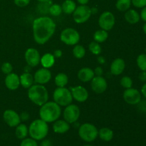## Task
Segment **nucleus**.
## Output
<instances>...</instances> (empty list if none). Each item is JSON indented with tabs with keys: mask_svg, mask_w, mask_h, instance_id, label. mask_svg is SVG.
<instances>
[{
	"mask_svg": "<svg viewBox=\"0 0 146 146\" xmlns=\"http://www.w3.org/2000/svg\"><path fill=\"white\" fill-rule=\"evenodd\" d=\"M56 29L55 21L49 17H37L32 24L33 37L36 43L44 45L48 42L54 34Z\"/></svg>",
	"mask_w": 146,
	"mask_h": 146,
	"instance_id": "obj_1",
	"label": "nucleus"
},
{
	"mask_svg": "<svg viewBox=\"0 0 146 146\" xmlns=\"http://www.w3.org/2000/svg\"><path fill=\"white\" fill-rule=\"evenodd\" d=\"M38 114L41 119L47 123H54L59 119L61 115V107L54 101H47L40 106Z\"/></svg>",
	"mask_w": 146,
	"mask_h": 146,
	"instance_id": "obj_2",
	"label": "nucleus"
},
{
	"mask_svg": "<svg viewBox=\"0 0 146 146\" xmlns=\"http://www.w3.org/2000/svg\"><path fill=\"white\" fill-rule=\"evenodd\" d=\"M28 98L36 106H41L48 101V92L44 85L33 84L27 91Z\"/></svg>",
	"mask_w": 146,
	"mask_h": 146,
	"instance_id": "obj_3",
	"label": "nucleus"
},
{
	"mask_svg": "<svg viewBox=\"0 0 146 146\" xmlns=\"http://www.w3.org/2000/svg\"><path fill=\"white\" fill-rule=\"evenodd\" d=\"M48 124L41 118L34 120L29 126V135L36 141L44 140L48 135Z\"/></svg>",
	"mask_w": 146,
	"mask_h": 146,
	"instance_id": "obj_4",
	"label": "nucleus"
},
{
	"mask_svg": "<svg viewBox=\"0 0 146 146\" xmlns=\"http://www.w3.org/2000/svg\"><path fill=\"white\" fill-rule=\"evenodd\" d=\"M53 99L61 107H66L72 104L73 97L70 89L66 87H57L53 93Z\"/></svg>",
	"mask_w": 146,
	"mask_h": 146,
	"instance_id": "obj_5",
	"label": "nucleus"
},
{
	"mask_svg": "<svg viewBox=\"0 0 146 146\" xmlns=\"http://www.w3.org/2000/svg\"><path fill=\"white\" fill-rule=\"evenodd\" d=\"M78 135L81 139L85 142H94L98 137V130L94 124L85 123L80 125L78 128Z\"/></svg>",
	"mask_w": 146,
	"mask_h": 146,
	"instance_id": "obj_6",
	"label": "nucleus"
},
{
	"mask_svg": "<svg viewBox=\"0 0 146 146\" xmlns=\"http://www.w3.org/2000/svg\"><path fill=\"white\" fill-rule=\"evenodd\" d=\"M79 32L74 28H66L60 34V40L67 46H75L80 41Z\"/></svg>",
	"mask_w": 146,
	"mask_h": 146,
	"instance_id": "obj_7",
	"label": "nucleus"
},
{
	"mask_svg": "<svg viewBox=\"0 0 146 146\" xmlns=\"http://www.w3.org/2000/svg\"><path fill=\"white\" fill-rule=\"evenodd\" d=\"M73 19L76 24H84L91 18L92 13L91 9L87 5H80L76 7L73 13Z\"/></svg>",
	"mask_w": 146,
	"mask_h": 146,
	"instance_id": "obj_8",
	"label": "nucleus"
},
{
	"mask_svg": "<svg viewBox=\"0 0 146 146\" xmlns=\"http://www.w3.org/2000/svg\"><path fill=\"white\" fill-rule=\"evenodd\" d=\"M81 110L79 107L74 104H71L65 107L63 112V117L69 124L75 123L80 118Z\"/></svg>",
	"mask_w": 146,
	"mask_h": 146,
	"instance_id": "obj_9",
	"label": "nucleus"
},
{
	"mask_svg": "<svg viewBox=\"0 0 146 146\" xmlns=\"http://www.w3.org/2000/svg\"><path fill=\"white\" fill-rule=\"evenodd\" d=\"M115 24V17L111 11H104L98 18V25L101 29L108 31L113 28Z\"/></svg>",
	"mask_w": 146,
	"mask_h": 146,
	"instance_id": "obj_10",
	"label": "nucleus"
},
{
	"mask_svg": "<svg viewBox=\"0 0 146 146\" xmlns=\"http://www.w3.org/2000/svg\"><path fill=\"white\" fill-rule=\"evenodd\" d=\"M24 58L27 65L33 68L37 66L40 64L41 56L39 51L36 48H29L26 50Z\"/></svg>",
	"mask_w": 146,
	"mask_h": 146,
	"instance_id": "obj_11",
	"label": "nucleus"
},
{
	"mask_svg": "<svg viewBox=\"0 0 146 146\" xmlns=\"http://www.w3.org/2000/svg\"><path fill=\"white\" fill-rule=\"evenodd\" d=\"M123 97L124 101L130 105H137L141 101V94L136 88H130L125 89Z\"/></svg>",
	"mask_w": 146,
	"mask_h": 146,
	"instance_id": "obj_12",
	"label": "nucleus"
},
{
	"mask_svg": "<svg viewBox=\"0 0 146 146\" xmlns=\"http://www.w3.org/2000/svg\"><path fill=\"white\" fill-rule=\"evenodd\" d=\"M91 88L94 93L101 94L105 92L108 88V82L102 76H95L91 81Z\"/></svg>",
	"mask_w": 146,
	"mask_h": 146,
	"instance_id": "obj_13",
	"label": "nucleus"
},
{
	"mask_svg": "<svg viewBox=\"0 0 146 146\" xmlns=\"http://www.w3.org/2000/svg\"><path fill=\"white\" fill-rule=\"evenodd\" d=\"M3 119L4 122L9 127L14 128L21 123V118L19 114L17 111L11 109H7L3 113Z\"/></svg>",
	"mask_w": 146,
	"mask_h": 146,
	"instance_id": "obj_14",
	"label": "nucleus"
},
{
	"mask_svg": "<svg viewBox=\"0 0 146 146\" xmlns=\"http://www.w3.org/2000/svg\"><path fill=\"white\" fill-rule=\"evenodd\" d=\"M52 78V74L48 68H41L37 70L34 74V83L37 84L44 85L51 81Z\"/></svg>",
	"mask_w": 146,
	"mask_h": 146,
	"instance_id": "obj_15",
	"label": "nucleus"
},
{
	"mask_svg": "<svg viewBox=\"0 0 146 146\" xmlns=\"http://www.w3.org/2000/svg\"><path fill=\"white\" fill-rule=\"evenodd\" d=\"M73 99L78 103H84L88 100L89 94L85 87L82 86H76L70 88Z\"/></svg>",
	"mask_w": 146,
	"mask_h": 146,
	"instance_id": "obj_16",
	"label": "nucleus"
},
{
	"mask_svg": "<svg viewBox=\"0 0 146 146\" xmlns=\"http://www.w3.org/2000/svg\"><path fill=\"white\" fill-rule=\"evenodd\" d=\"M4 84L9 90L16 91L20 86L19 76L13 72L7 74L4 79Z\"/></svg>",
	"mask_w": 146,
	"mask_h": 146,
	"instance_id": "obj_17",
	"label": "nucleus"
},
{
	"mask_svg": "<svg viewBox=\"0 0 146 146\" xmlns=\"http://www.w3.org/2000/svg\"><path fill=\"white\" fill-rule=\"evenodd\" d=\"M125 68V63L123 58H115L110 66V71L114 76H119L123 73Z\"/></svg>",
	"mask_w": 146,
	"mask_h": 146,
	"instance_id": "obj_18",
	"label": "nucleus"
},
{
	"mask_svg": "<svg viewBox=\"0 0 146 146\" xmlns=\"http://www.w3.org/2000/svg\"><path fill=\"white\" fill-rule=\"evenodd\" d=\"M77 76L81 82L87 83L90 82L93 79L95 76V74L92 68L89 67H84L78 71Z\"/></svg>",
	"mask_w": 146,
	"mask_h": 146,
	"instance_id": "obj_19",
	"label": "nucleus"
},
{
	"mask_svg": "<svg viewBox=\"0 0 146 146\" xmlns=\"http://www.w3.org/2000/svg\"><path fill=\"white\" fill-rule=\"evenodd\" d=\"M53 131L57 134H64L70 129V124L63 119H58L53 123Z\"/></svg>",
	"mask_w": 146,
	"mask_h": 146,
	"instance_id": "obj_20",
	"label": "nucleus"
},
{
	"mask_svg": "<svg viewBox=\"0 0 146 146\" xmlns=\"http://www.w3.org/2000/svg\"><path fill=\"white\" fill-rule=\"evenodd\" d=\"M20 86L26 89H29L34 84V76L30 72H24L19 76Z\"/></svg>",
	"mask_w": 146,
	"mask_h": 146,
	"instance_id": "obj_21",
	"label": "nucleus"
},
{
	"mask_svg": "<svg viewBox=\"0 0 146 146\" xmlns=\"http://www.w3.org/2000/svg\"><path fill=\"white\" fill-rule=\"evenodd\" d=\"M56 58L54 57V54L51 53H46L42 56H41L40 59V64L42 66L43 68H51L55 64Z\"/></svg>",
	"mask_w": 146,
	"mask_h": 146,
	"instance_id": "obj_22",
	"label": "nucleus"
},
{
	"mask_svg": "<svg viewBox=\"0 0 146 146\" xmlns=\"http://www.w3.org/2000/svg\"><path fill=\"white\" fill-rule=\"evenodd\" d=\"M125 12L124 17L127 22L131 24H135L139 22L141 17L138 11H135V9H129Z\"/></svg>",
	"mask_w": 146,
	"mask_h": 146,
	"instance_id": "obj_23",
	"label": "nucleus"
},
{
	"mask_svg": "<svg viewBox=\"0 0 146 146\" xmlns=\"http://www.w3.org/2000/svg\"><path fill=\"white\" fill-rule=\"evenodd\" d=\"M98 137L105 142H109L113 138V131L111 128L104 127L98 130Z\"/></svg>",
	"mask_w": 146,
	"mask_h": 146,
	"instance_id": "obj_24",
	"label": "nucleus"
},
{
	"mask_svg": "<svg viewBox=\"0 0 146 146\" xmlns=\"http://www.w3.org/2000/svg\"><path fill=\"white\" fill-rule=\"evenodd\" d=\"M15 135L19 139H24L29 135V127L24 123H19L16 127Z\"/></svg>",
	"mask_w": 146,
	"mask_h": 146,
	"instance_id": "obj_25",
	"label": "nucleus"
},
{
	"mask_svg": "<svg viewBox=\"0 0 146 146\" xmlns=\"http://www.w3.org/2000/svg\"><path fill=\"white\" fill-rule=\"evenodd\" d=\"M62 11L66 14H71L74 13L76 8V4L73 0H65L61 4Z\"/></svg>",
	"mask_w": 146,
	"mask_h": 146,
	"instance_id": "obj_26",
	"label": "nucleus"
},
{
	"mask_svg": "<svg viewBox=\"0 0 146 146\" xmlns=\"http://www.w3.org/2000/svg\"><path fill=\"white\" fill-rule=\"evenodd\" d=\"M94 40L96 42L101 44L104 43L108 39V31L104 29H98L94 32V36H93Z\"/></svg>",
	"mask_w": 146,
	"mask_h": 146,
	"instance_id": "obj_27",
	"label": "nucleus"
},
{
	"mask_svg": "<svg viewBox=\"0 0 146 146\" xmlns=\"http://www.w3.org/2000/svg\"><path fill=\"white\" fill-rule=\"evenodd\" d=\"M54 82L57 87H66L68 83V77L65 73H58L54 78Z\"/></svg>",
	"mask_w": 146,
	"mask_h": 146,
	"instance_id": "obj_28",
	"label": "nucleus"
},
{
	"mask_svg": "<svg viewBox=\"0 0 146 146\" xmlns=\"http://www.w3.org/2000/svg\"><path fill=\"white\" fill-rule=\"evenodd\" d=\"M73 55L76 58L81 59L86 55V49L82 45L76 44L73 48Z\"/></svg>",
	"mask_w": 146,
	"mask_h": 146,
	"instance_id": "obj_29",
	"label": "nucleus"
},
{
	"mask_svg": "<svg viewBox=\"0 0 146 146\" xmlns=\"http://www.w3.org/2000/svg\"><path fill=\"white\" fill-rule=\"evenodd\" d=\"M131 0H117L115 7L120 11H126L131 7Z\"/></svg>",
	"mask_w": 146,
	"mask_h": 146,
	"instance_id": "obj_30",
	"label": "nucleus"
},
{
	"mask_svg": "<svg viewBox=\"0 0 146 146\" xmlns=\"http://www.w3.org/2000/svg\"><path fill=\"white\" fill-rule=\"evenodd\" d=\"M88 50L94 55L99 56L102 52V47L99 43L94 41L90 43L89 45H88Z\"/></svg>",
	"mask_w": 146,
	"mask_h": 146,
	"instance_id": "obj_31",
	"label": "nucleus"
},
{
	"mask_svg": "<svg viewBox=\"0 0 146 146\" xmlns=\"http://www.w3.org/2000/svg\"><path fill=\"white\" fill-rule=\"evenodd\" d=\"M48 12L53 17H58L61 14L62 11V8L61 5L58 4H53L48 8Z\"/></svg>",
	"mask_w": 146,
	"mask_h": 146,
	"instance_id": "obj_32",
	"label": "nucleus"
},
{
	"mask_svg": "<svg viewBox=\"0 0 146 146\" xmlns=\"http://www.w3.org/2000/svg\"><path fill=\"white\" fill-rule=\"evenodd\" d=\"M137 65L141 71H146V54H140L136 59Z\"/></svg>",
	"mask_w": 146,
	"mask_h": 146,
	"instance_id": "obj_33",
	"label": "nucleus"
},
{
	"mask_svg": "<svg viewBox=\"0 0 146 146\" xmlns=\"http://www.w3.org/2000/svg\"><path fill=\"white\" fill-rule=\"evenodd\" d=\"M120 84L123 88L125 89L127 88H132L133 86V80L131 77L128 76H125L122 77L120 81Z\"/></svg>",
	"mask_w": 146,
	"mask_h": 146,
	"instance_id": "obj_34",
	"label": "nucleus"
},
{
	"mask_svg": "<svg viewBox=\"0 0 146 146\" xmlns=\"http://www.w3.org/2000/svg\"><path fill=\"white\" fill-rule=\"evenodd\" d=\"M20 146H38V143L36 140L30 138H26L21 140Z\"/></svg>",
	"mask_w": 146,
	"mask_h": 146,
	"instance_id": "obj_35",
	"label": "nucleus"
},
{
	"mask_svg": "<svg viewBox=\"0 0 146 146\" xmlns=\"http://www.w3.org/2000/svg\"><path fill=\"white\" fill-rule=\"evenodd\" d=\"M1 70L3 74L7 75V74L12 72L13 66L11 65V64H10L9 62H4L1 64Z\"/></svg>",
	"mask_w": 146,
	"mask_h": 146,
	"instance_id": "obj_36",
	"label": "nucleus"
},
{
	"mask_svg": "<svg viewBox=\"0 0 146 146\" xmlns=\"http://www.w3.org/2000/svg\"><path fill=\"white\" fill-rule=\"evenodd\" d=\"M131 4L137 8H143L146 7V0H131Z\"/></svg>",
	"mask_w": 146,
	"mask_h": 146,
	"instance_id": "obj_37",
	"label": "nucleus"
},
{
	"mask_svg": "<svg viewBox=\"0 0 146 146\" xmlns=\"http://www.w3.org/2000/svg\"><path fill=\"white\" fill-rule=\"evenodd\" d=\"M14 2L17 7H25L30 3V0H14Z\"/></svg>",
	"mask_w": 146,
	"mask_h": 146,
	"instance_id": "obj_38",
	"label": "nucleus"
},
{
	"mask_svg": "<svg viewBox=\"0 0 146 146\" xmlns=\"http://www.w3.org/2000/svg\"><path fill=\"white\" fill-rule=\"evenodd\" d=\"M19 116L21 121H27L30 118L29 113L28 112H27V111H24L21 114H19Z\"/></svg>",
	"mask_w": 146,
	"mask_h": 146,
	"instance_id": "obj_39",
	"label": "nucleus"
},
{
	"mask_svg": "<svg viewBox=\"0 0 146 146\" xmlns=\"http://www.w3.org/2000/svg\"><path fill=\"white\" fill-rule=\"evenodd\" d=\"M94 74H95V76H102L103 74H104V69L102 68V67L101 66H97L95 69L94 70Z\"/></svg>",
	"mask_w": 146,
	"mask_h": 146,
	"instance_id": "obj_40",
	"label": "nucleus"
},
{
	"mask_svg": "<svg viewBox=\"0 0 146 146\" xmlns=\"http://www.w3.org/2000/svg\"><path fill=\"white\" fill-rule=\"evenodd\" d=\"M137 105H138L139 108L141 111L146 112V101H141L139 104H137Z\"/></svg>",
	"mask_w": 146,
	"mask_h": 146,
	"instance_id": "obj_41",
	"label": "nucleus"
},
{
	"mask_svg": "<svg viewBox=\"0 0 146 146\" xmlns=\"http://www.w3.org/2000/svg\"><path fill=\"white\" fill-rule=\"evenodd\" d=\"M138 78H139L140 81H143V82L146 81V71H141V72L138 75Z\"/></svg>",
	"mask_w": 146,
	"mask_h": 146,
	"instance_id": "obj_42",
	"label": "nucleus"
},
{
	"mask_svg": "<svg viewBox=\"0 0 146 146\" xmlns=\"http://www.w3.org/2000/svg\"><path fill=\"white\" fill-rule=\"evenodd\" d=\"M54 54V57H55L56 58H61V57L62 56L63 52H62V51H61V50L56 49V50H55V51H54V54Z\"/></svg>",
	"mask_w": 146,
	"mask_h": 146,
	"instance_id": "obj_43",
	"label": "nucleus"
},
{
	"mask_svg": "<svg viewBox=\"0 0 146 146\" xmlns=\"http://www.w3.org/2000/svg\"><path fill=\"white\" fill-rule=\"evenodd\" d=\"M140 17H141V18L142 19L143 21H144L145 22H146V7H143V9L141 10Z\"/></svg>",
	"mask_w": 146,
	"mask_h": 146,
	"instance_id": "obj_44",
	"label": "nucleus"
},
{
	"mask_svg": "<svg viewBox=\"0 0 146 146\" xmlns=\"http://www.w3.org/2000/svg\"><path fill=\"white\" fill-rule=\"evenodd\" d=\"M97 60H98V64H101V65H103V64H104L106 63V58L104 56H99L98 57V58H97Z\"/></svg>",
	"mask_w": 146,
	"mask_h": 146,
	"instance_id": "obj_45",
	"label": "nucleus"
},
{
	"mask_svg": "<svg viewBox=\"0 0 146 146\" xmlns=\"http://www.w3.org/2000/svg\"><path fill=\"white\" fill-rule=\"evenodd\" d=\"M41 146H51V142L48 140H44L41 143Z\"/></svg>",
	"mask_w": 146,
	"mask_h": 146,
	"instance_id": "obj_46",
	"label": "nucleus"
},
{
	"mask_svg": "<svg viewBox=\"0 0 146 146\" xmlns=\"http://www.w3.org/2000/svg\"><path fill=\"white\" fill-rule=\"evenodd\" d=\"M141 94H143V96L145 98H146V84H144L142 86V88H141Z\"/></svg>",
	"mask_w": 146,
	"mask_h": 146,
	"instance_id": "obj_47",
	"label": "nucleus"
},
{
	"mask_svg": "<svg viewBox=\"0 0 146 146\" xmlns=\"http://www.w3.org/2000/svg\"><path fill=\"white\" fill-rule=\"evenodd\" d=\"M77 1L80 5H87V4L89 2V0H77Z\"/></svg>",
	"mask_w": 146,
	"mask_h": 146,
	"instance_id": "obj_48",
	"label": "nucleus"
},
{
	"mask_svg": "<svg viewBox=\"0 0 146 146\" xmlns=\"http://www.w3.org/2000/svg\"><path fill=\"white\" fill-rule=\"evenodd\" d=\"M31 67H30L29 66L27 65V66H25V68H24V72H30V71H31Z\"/></svg>",
	"mask_w": 146,
	"mask_h": 146,
	"instance_id": "obj_49",
	"label": "nucleus"
},
{
	"mask_svg": "<svg viewBox=\"0 0 146 146\" xmlns=\"http://www.w3.org/2000/svg\"><path fill=\"white\" fill-rule=\"evenodd\" d=\"M143 32L145 33V34H146V22L144 24L143 27Z\"/></svg>",
	"mask_w": 146,
	"mask_h": 146,
	"instance_id": "obj_50",
	"label": "nucleus"
},
{
	"mask_svg": "<svg viewBox=\"0 0 146 146\" xmlns=\"http://www.w3.org/2000/svg\"><path fill=\"white\" fill-rule=\"evenodd\" d=\"M37 1H39V2H41V3H46V2H48L49 0H37Z\"/></svg>",
	"mask_w": 146,
	"mask_h": 146,
	"instance_id": "obj_51",
	"label": "nucleus"
},
{
	"mask_svg": "<svg viewBox=\"0 0 146 146\" xmlns=\"http://www.w3.org/2000/svg\"><path fill=\"white\" fill-rule=\"evenodd\" d=\"M83 146H94V145H83Z\"/></svg>",
	"mask_w": 146,
	"mask_h": 146,
	"instance_id": "obj_52",
	"label": "nucleus"
},
{
	"mask_svg": "<svg viewBox=\"0 0 146 146\" xmlns=\"http://www.w3.org/2000/svg\"><path fill=\"white\" fill-rule=\"evenodd\" d=\"M145 53H146V46H145Z\"/></svg>",
	"mask_w": 146,
	"mask_h": 146,
	"instance_id": "obj_53",
	"label": "nucleus"
},
{
	"mask_svg": "<svg viewBox=\"0 0 146 146\" xmlns=\"http://www.w3.org/2000/svg\"><path fill=\"white\" fill-rule=\"evenodd\" d=\"M145 113H146V112H145ZM145 115H146V114H145Z\"/></svg>",
	"mask_w": 146,
	"mask_h": 146,
	"instance_id": "obj_54",
	"label": "nucleus"
}]
</instances>
